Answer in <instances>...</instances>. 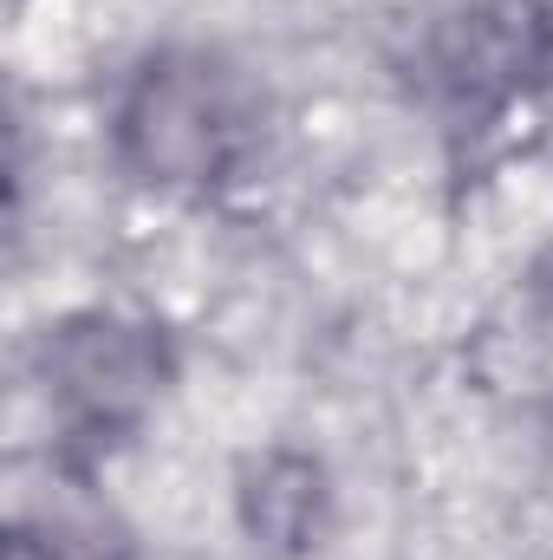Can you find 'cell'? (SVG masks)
<instances>
[{
    "mask_svg": "<svg viewBox=\"0 0 553 560\" xmlns=\"http://www.w3.org/2000/svg\"><path fill=\"white\" fill-rule=\"evenodd\" d=\"M528 300H534V313L553 326V242L534 255V268H528Z\"/></svg>",
    "mask_w": 553,
    "mask_h": 560,
    "instance_id": "cell-6",
    "label": "cell"
},
{
    "mask_svg": "<svg viewBox=\"0 0 553 560\" xmlns=\"http://www.w3.org/2000/svg\"><path fill=\"white\" fill-rule=\"evenodd\" d=\"M242 528L261 555L274 560H306L326 541V522H332V482H326V463L306 456V450H268V456H248L242 469Z\"/></svg>",
    "mask_w": 553,
    "mask_h": 560,
    "instance_id": "cell-5",
    "label": "cell"
},
{
    "mask_svg": "<svg viewBox=\"0 0 553 560\" xmlns=\"http://www.w3.org/2000/svg\"><path fill=\"white\" fill-rule=\"evenodd\" d=\"M416 72L449 125H502L553 85V0H436L416 26Z\"/></svg>",
    "mask_w": 553,
    "mask_h": 560,
    "instance_id": "cell-3",
    "label": "cell"
},
{
    "mask_svg": "<svg viewBox=\"0 0 553 560\" xmlns=\"http://www.w3.org/2000/svg\"><path fill=\"white\" fill-rule=\"evenodd\" d=\"M7 528L20 560H138V528L105 495L98 456L72 443H52L13 463Z\"/></svg>",
    "mask_w": 553,
    "mask_h": 560,
    "instance_id": "cell-4",
    "label": "cell"
},
{
    "mask_svg": "<svg viewBox=\"0 0 553 560\" xmlns=\"http://www.w3.org/2000/svg\"><path fill=\"white\" fill-rule=\"evenodd\" d=\"M261 138V105L242 66L209 46H156L118 92L111 143L143 189L209 196Z\"/></svg>",
    "mask_w": 553,
    "mask_h": 560,
    "instance_id": "cell-1",
    "label": "cell"
},
{
    "mask_svg": "<svg viewBox=\"0 0 553 560\" xmlns=\"http://www.w3.org/2000/svg\"><path fill=\"white\" fill-rule=\"evenodd\" d=\"M33 372H39L52 423H59L52 443H72V450L98 456V450L138 436L150 411L169 398L176 352H169L163 326L85 306V313H66L39 332Z\"/></svg>",
    "mask_w": 553,
    "mask_h": 560,
    "instance_id": "cell-2",
    "label": "cell"
}]
</instances>
